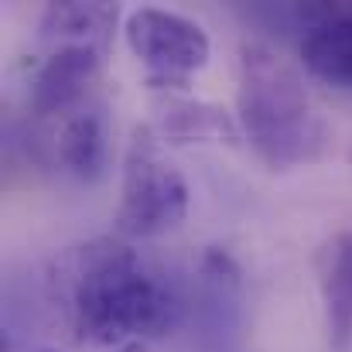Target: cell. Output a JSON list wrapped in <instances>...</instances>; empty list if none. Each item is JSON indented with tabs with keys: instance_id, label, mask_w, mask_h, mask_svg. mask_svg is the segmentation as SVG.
<instances>
[{
	"instance_id": "52a82bcc",
	"label": "cell",
	"mask_w": 352,
	"mask_h": 352,
	"mask_svg": "<svg viewBox=\"0 0 352 352\" xmlns=\"http://www.w3.org/2000/svg\"><path fill=\"white\" fill-rule=\"evenodd\" d=\"M322 291L329 305V329L336 352L349 349L352 339V233L336 236L322 253Z\"/></svg>"
},
{
	"instance_id": "5b68a950",
	"label": "cell",
	"mask_w": 352,
	"mask_h": 352,
	"mask_svg": "<svg viewBox=\"0 0 352 352\" xmlns=\"http://www.w3.org/2000/svg\"><path fill=\"white\" fill-rule=\"evenodd\" d=\"M103 52L93 45H62L52 52V58H45V65L38 69L34 82H31V110L34 117H52L69 110L86 86L93 82V76L100 72Z\"/></svg>"
},
{
	"instance_id": "7c38bea8",
	"label": "cell",
	"mask_w": 352,
	"mask_h": 352,
	"mask_svg": "<svg viewBox=\"0 0 352 352\" xmlns=\"http://www.w3.org/2000/svg\"><path fill=\"white\" fill-rule=\"evenodd\" d=\"M117 352H151V349H147L144 342H126V346H120Z\"/></svg>"
},
{
	"instance_id": "8fae6325",
	"label": "cell",
	"mask_w": 352,
	"mask_h": 352,
	"mask_svg": "<svg viewBox=\"0 0 352 352\" xmlns=\"http://www.w3.org/2000/svg\"><path fill=\"white\" fill-rule=\"evenodd\" d=\"M164 133L171 140H236V123L223 107L182 100L168 107Z\"/></svg>"
},
{
	"instance_id": "8992f818",
	"label": "cell",
	"mask_w": 352,
	"mask_h": 352,
	"mask_svg": "<svg viewBox=\"0 0 352 352\" xmlns=\"http://www.w3.org/2000/svg\"><path fill=\"white\" fill-rule=\"evenodd\" d=\"M301 58L315 79L336 89H352V10H318L301 41Z\"/></svg>"
},
{
	"instance_id": "9c48e42d",
	"label": "cell",
	"mask_w": 352,
	"mask_h": 352,
	"mask_svg": "<svg viewBox=\"0 0 352 352\" xmlns=\"http://www.w3.org/2000/svg\"><path fill=\"white\" fill-rule=\"evenodd\" d=\"M58 157L62 164L82 178V182H96L107 168V133H103V117L86 110V113H72L62 123L58 133Z\"/></svg>"
},
{
	"instance_id": "ba28073f",
	"label": "cell",
	"mask_w": 352,
	"mask_h": 352,
	"mask_svg": "<svg viewBox=\"0 0 352 352\" xmlns=\"http://www.w3.org/2000/svg\"><path fill=\"white\" fill-rule=\"evenodd\" d=\"M113 21L117 7L110 3H79V0L48 3V10L41 14V38H69L65 45H93L103 52Z\"/></svg>"
},
{
	"instance_id": "30bf717a",
	"label": "cell",
	"mask_w": 352,
	"mask_h": 352,
	"mask_svg": "<svg viewBox=\"0 0 352 352\" xmlns=\"http://www.w3.org/2000/svg\"><path fill=\"white\" fill-rule=\"evenodd\" d=\"M239 267L223 246H209L199 260V291L202 315L216 318V329H226V311H236L239 301Z\"/></svg>"
},
{
	"instance_id": "7a4b0ae2",
	"label": "cell",
	"mask_w": 352,
	"mask_h": 352,
	"mask_svg": "<svg viewBox=\"0 0 352 352\" xmlns=\"http://www.w3.org/2000/svg\"><path fill=\"white\" fill-rule=\"evenodd\" d=\"M239 123L270 164H294L322 147V123L308 113L298 69L267 45L239 52Z\"/></svg>"
},
{
	"instance_id": "6da1fadb",
	"label": "cell",
	"mask_w": 352,
	"mask_h": 352,
	"mask_svg": "<svg viewBox=\"0 0 352 352\" xmlns=\"http://www.w3.org/2000/svg\"><path fill=\"white\" fill-rule=\"evenodd\" d=\"M55 298L79 342L126 346L171 332L185 315L178 287L120 239H93L55 263Z\"/></svg>"
},
{
	"instance_id": "277c9868",
	"label": "cell",
	"mask_w": 352,
	"mask_h": 352,
	"mask_svg": "<svg viewBox=\"0 0 352 352\" xmlns=\"http://www.w3.org/2000/svg\"><path fill=\"white\" fill-rule=\"evenodd\" d=\"M130 52L161 79H185L209 65V34L185 14L164 7H137L123 24Z\"/></svg>"
},
{
	"instance_id": "3957f363",
	"label": "cell",
	"mask_w": 352,
	"mask_h": 352,
	"mask_svg": "<svg viewBox=\"0 0 352 352\" xmlns=\"http://www.w3.org/2000/svg\"><path fill=\"white\" fill-rule=\"evenodd\" d=\"M185 212H188V185L182 171L164 157L151 126H133L123 157L117 230L123 236L151 239L182 226Z\"/></svg>"
}]
</instances>
